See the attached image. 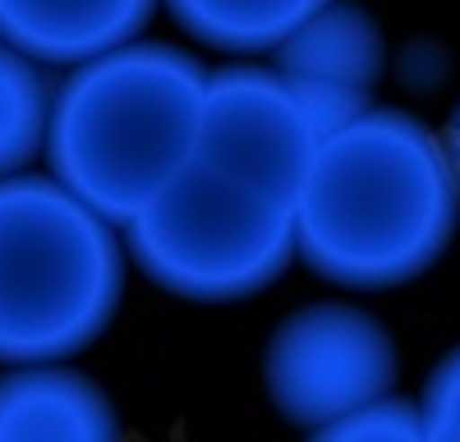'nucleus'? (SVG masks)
Instances as JSON below:
<instances>
[{"label": "nucleus", "mask_w": 460, "mask_h": 442, "mask_svg": "<svg viewBox=\"0 0 460 442\" xmlns=\"http://www.w3.org/2000/svg\"><path fill=\"white\" fill-rule=\"evenodd\" d=\"M447 153H451V166H456V175H460V106L451 110V120H447Z\"/></svg>", "instance_id": "14"}, {"label": "nucleus", "mask_w": 460, "mask_h": 442, "mask_svg": "<svg viewBox=\"0 0 460 442\" xmlns=\"http://www.w3.org/2000/svg\"><path fill=\"white\" fill-rule=\"evenodd\" d=\"M0 442H125V433L111 396L56 359L0 374Z\"/></svg>", "instance_id": "8"}, {"label": "nucleus", "mask_w": 460, "mask_h": 442, "mask_svg": "<svg viewBox=\"0 0 460 442\" xmlns=\"http://www.w3.org/2000/svg\"><path fill=\"white\" fill-rule=\"evenodd\" d=\"M262 378L281 420L323 429L392 392L396 346L373 314L318 300L277 323L267 337Z\"/></svg>", "instance_id": "6"}, {"label": "nucleus", "mask_w": 460, "mask_h": 442, "mask_svg": "<svg viewBox=\"0 0 460 442\" xmlns=\"http://www.w3.org/2000/svg\"><path fill=\"white\" fill-rule=\"evenodd\" d=\"M56 88L47 84L42 60L23 56L0 37V180L28 171L47 153Z\"/></svg>", "instance_id": "11"}, {"label": "nucleus", "mask_w": 460, "mask_h": 442, "mask_svg": "<svg viewBox=\"0 0 460 442\" xmlns=\"http://www.w3.org/2000/svg\"><path fill=\"white\" fill-rule=\"evenodd\" d=\"M272 65L295 84L327 138L373 106V88L387 74V37L364 5L327 0L272 47Z\"/></svg>", "instance_id": "7"}, {"label": "nucleus", "mask_w": 460, "mask_h": 442, "mask_svg": "<svg viewBox=\"0 0 460 442\" xmlns=\"http://www.w3.org/2000/svg\"><path fill=\"white\" fill-rule=\"evenodd\" d=\"M134 263L162 290L194 305H235L295 263V208L189 162L129 226Z\"/></svg>", "instance_id": "4"}, {"label": "nucleus", "mask_w": 460, "mask_h": 442, "mask_svg": "<svg viewBox=\"0 0 460 442\" xmlns=\"http://www.w3.org/2000/svg\"><path fill=\"white\" fill-rule=\"evenodd\" d=\"M456 221L447 138L410 110L368 106L323 138L295 203V253L336 286L382 290L429 272Z\"/></svg>", "instance_id": "1"}, {"label": "nucleus", "mask_w": 460, "mask_h": 442, "mask_svg": "<svg viewBox=\"0 0 460 442\" xmlns=\"http://www.w3.org/2000/svg\"><path fill=\"white\" fill-rule=\"evenodd\" d=\"M162 0H0V37L42 65H79L147 32Z\"/></svg>", "instance_id": "9"}, {"label": "nucleus", "mask_w": 460, "mask_h": 442, "mask_svg": "<svg viewBox=\"0 0 460 442\" xmlns=\"http://www.w3.org/2000/svg\"><path fill=\"white\" fill-rule=\"evenodd\" d=\"M318 147L323 129L277 65L235 60L208 69L199 162L262 199L295 208Z\"/></svg>", "instance_id": "5"}, {"label": "nucleus", "mask_w": 460, "mask_h": 442, "mask_svg": "<svg viewBox=\"0 0 460 442\" xmlns=\"http://www.w3.org/2000/svg\"><path fill=\"white\" fill-rule=\"evenodd\" d=\"M314 442H429L424 405L387 392V396L359 405V411L314 429Z\"/></svg>", "instance_id": "12"}, {"label": "nucleus", "mask_w": 460, "mask_h": 442, "mask_svg": "<svg viewBox=\"0 0 460 442\" xmlns=\"http://www.w3.org/2000/svg\"><path fill=\"white\" fill-rule=\"evenodd\" d=\"M203 93L208 69L147 37L69 65L51 102V175L125 231L199 157Z\"/></svg>", "instance_id": "2"}, {"label": "nucleus", "mask_w": 460, "mask_h": 442, "mask_svg": "<svg viewBox=\"0 0 460 442\" xmlns=\"http://www.w3.org/2000/svg\"><path fill=\"white\" fill-rule=\"evenodd\" d=\"M419 405H424V424L433 433H447V438L460 442V346L433 368Z\"/></svg>", "instance_id": "13"}, {"label": "nucleus", "mask_w": 460, "mask_h": 442, "mask_svg": "<svg viewBox=\"0 0 460 442\" xmlns=\"http://www.w3.org/2000/svg\"><path fill=\"white\" fill-rule=\"evenodd\" d=\"M125 295L120 226L56 175L0 180V364L88 350Z\"/></svg>", "instance_id": "3"}, {"label": "nucleus", "mask_w": 460, "mask_h": 442, "mask_svg": "<svg viewBox=\"0 0 460 442\" xmlns=\"http://www.w3.org/2000/svg\"><path fill=\"white\" fill-rule=\"evenodd\" d=\"M162 5L203 47L226 56H272L281 37L327 0H162Z\"/></svg>", "instance_id": "10"}]
</instances>
